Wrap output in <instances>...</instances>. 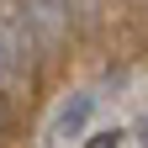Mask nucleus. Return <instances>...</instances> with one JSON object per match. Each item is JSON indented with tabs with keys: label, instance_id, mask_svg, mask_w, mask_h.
Returning <instances> with one entry per match:
<instances>
[{
	"label": "nucleus",
	"instance_id": "obj_1",
	"mask_svg": "<svg viewBox=\"0 0 148 148\" xmlns=\"http://www.w3.org/2000/svg\"><path fill=\"white\" fill-rule=\"evenodd\" d=\"M32 53L37 48H32V32L21 21V11H5L0 16V90L32 74Z\"/></svg>",
	"mask_w": 148,
	"mask_h": 148
},
{
	"label": "nucleus",
	"instance_id": "obj_2",
	"mask_svg": "<svg viewBox=\"0 0 148 148\" xmlns=\"http://www.w3.org/2000/svg\"><path fill=\"white\" fill-rule=\"evenodd\" d=\"M21 21L32 32V48L37 53H53L64 42V32H69V0H27Z\"/></svg>",
	"mask_w": 148,
	"mask_h": 148
},
{
	"label": "nucleus",
	"instance_id": "obj_3",
	"mask_svg": "<svg viewBox=\"0 0 148 148\" xmlns=\"http://www.w3.org/2000/svg\"><path fill=\"white\" fill-rule=\"evenodd\" d=\"M90 111H95V95H90V90L69 95V101L58 106V116H53V127H48V143H64V138H74V132H85Z\"/></svg>",
	"mask_w": 148,
	"mask_h": 148
},
{
	"label": "nucleus",
	"instance_id": "obj_4",
	"mask_svg": "<svg viewBox=\"0 0 148 148\" xmlns=\"http://www.w3.org/2000/svg\"><path fill=\"white\" fill-rule=\"evenodd\" d=\"M85 148H122V132H116V127H111V132H95Z\"/></svg>",
	"mask_w": 148,
	"mask_h": 148
},
{
	"label": "nucleus",
	"instance_id": "obj_5",
	"mask_svg": "<svg viewBox=\"0 0 148 148\" xmlns=\"http://www.w3.org/2000/svg\"><path fill=\"white\" fill-rule=\"evenodd\" d=\"M138 148H148V116L138 122Z\"/></svg>",
	"mask_w": 148,
	"mask_h": 148
}]
</instances>
